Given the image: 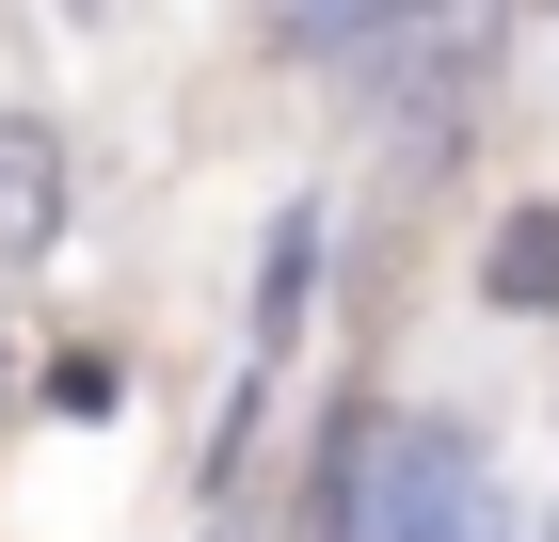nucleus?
Listing matches in <instances>:
<instances>
[{
    "instance_id": "nucleus-1",
    "label": "nucleus",
    "mask_w": 559,
    "mask_h": 542,
    "mask_svg": "<svg viewBox=\"0 0 559 542\" xmlns=\"http://www.w3.org/2000/svg\"><path fill=\"white\" fill-rule=\"evenodd\" d=\"M48 240H64V144H48V112H0V272Z\"/></svg>"
},
{
    "instance_id": "nucleus-2",
    "label": "nucleus",
    "mask_w": 559,
    "mask_h": 542,
    "mask_svg": "<svg viewBox=\"0 0 559 542\" xmlns=\"http://www.w3.org/2000/svg\"><path fill=\"white\" fill-rule=\"evenodd\" d=\"M320 288V208H288L272 224V255H257V335H288V303Z\"/></svg>"
},
{
    "instance_id": "nucleus-3",
    "label": "nucleus",
    "mask_w": 559,
    "mask_h": 542,
    "mask_svg": "<svg viewBox=\"0 0 559 542\" xmlns=\"http://www.w3.org/2000/svg\"><path fill=\"white\" fill-rule=\"evenodd\" d=\"M496 303H559V208H527L496 240Z\"/></svg>"
},
{
    "instance_id": "nucleus-4",
    "label": "nucleus",
    "mask_w": 559,
    "mask_h": 542,
    "mask_svg": "<svg viewBox=\"0 0 559 542\" xmlns=\"http://www.w3.org/2000/svg\"><path fill=\"white\" fill-rule=\"evenodd\" d=\"M304 33H384V16H416V0H288Z\"/></svg>"
}]
</instances>
